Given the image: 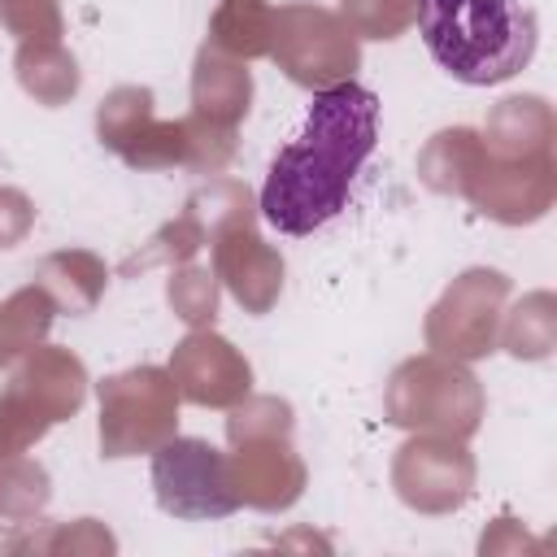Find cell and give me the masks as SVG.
I'll return each mask as SVG.
<instances>
[{"mask_svg":"<svg viewBox=\"0 0 557 557\" xmlns=\"http://www.w3.org/2000/svg\"><path fill=\"white\" fill-rule=\"evenodd\" d=\"M379 148V96L361 83L313 91L300 131L274 152L261 218L278 235H313L348 209V191Z\"/></svg>","mask_w":557,"mask_h":557,"instance_id":"obj_1","label":"cell"},{"mask_svg":"<svg viewBox=\"0 0 557 557\" xmlns=\"http://www.w3.org/2000/svg\"><path fill=\"white\" fill-rule=\"evenodd\" d=\"M418 35L448 78L496 87L531 65L540 13L535 0H418Z\"/></svg>","mask_w":557,"mask_h":557,"instance_id":"obj_2","label":"cell"},{"mask_svg":"<svg viewBox=\"0 0 557 557\" xmlns=\"http://www.w3.org/2000/svg\"><path fill=\"white\" fill-rule=\"evenodd\" d=\"M152 483H157L161 509L174 518H218L239 505L231 496H213V487H231L226 457L200 440L165 444L152 461Z\"/></svg>","mask_w":557,"mask_h":557,"instance_id":"obj_3","label":"cell"}]
</instances>
